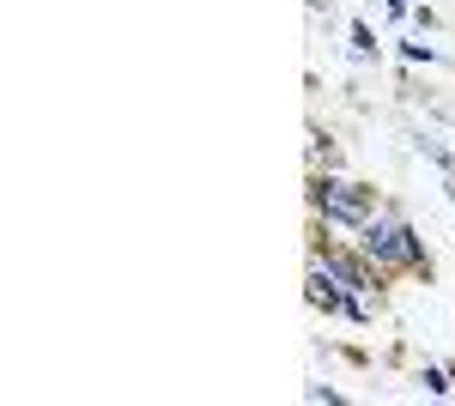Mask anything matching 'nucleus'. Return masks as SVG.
I'll return each instance as SVG.
<instances>
[{
	"label": "nucleus",
	"mask_w": 455,
	"mask_h": 406,
	"mask_svg": "<svg viewBox=\"0 0 455 406\" xmlns=\"http://www.w3.org/2000/svg\"><path fill=\"white\" fill-rule=\"evenodd\" d=\"M358 231H364V237H358V255H364L377 273L431 267V261H425V243L413 237V225H401V219H371V225H358Z\"/></svg>",
	"instance_id": "1"
},
{
	"label": "nucleus",
	"mask_w": 455,
	"mask_h": 406,
	"mask_svg": "<svg viewBox=\"0 0 455 406\" xmlns=\"http://www.w3.org/2000/svg\"><path fill=\"white\" fill-rule=\"evenodd\" d=\"M310 201H315V212L334 219V225H371V206H377L364 182H347V176H334V170H328V176L315 170Z\"/></svg>",
	"instance_id": "2"
},
{
	"label": "nucleus",
	"mask_w": 455,
	"mask_h": 406,
	"mask_svg": "<svg viewBox=\"0 0 455 406\" xmlns=\"http://www.w3.org/2000/svg\"><path fill=\"white\" fill-rule=\"evenodd\" d=\"M310 164H315V170H322V164L334 170V146L322 139V128H310Z\"/></svg>",
	"instance_id": "3"
},
{
	"label": "nucleus",
	"mask_w": 455,
	"mask_h": 406,
	"mask_svg": "<svg viewBox=\"0 0 455 406\" xmlns=\"http://www.w3.org/2000/svg\"><path fill=\"white\" fill-rule=\"evenodd\" d=\"M419 382L431 388V394H450V388H455V376H450V370H437V364H431V370H425Z\"/></svg>",
	"instance_id": "4"
},
{
	"label": "nucleus",
	"mask_w": 455,
	"mask_h": 406,
	"mask_svg": "<svg viewBox=\"0 0 455 406\" xmlns=\"http://www.w3.org/2000/svg\"><path fill=\"white\" fill-rule=\"evenodd\" d=\"M352 55H358V61H371V55H377V43H371L364 25H352Z\"/></svg>",
	"instance_id": "5"
},
{
	"label": "nucleus",
	"mask_w": 455,
	"mask_h": 406,
	"mask_svg": "<svg viewBox=\"0 0 455 406\" xmlns=\"http://www.w3.org/2000/svg\"><path fill=\"white\" fill-rule=\"evenodd\" d=\"M383 6H388V12H407V0H383Z\"/></svg>",
	"instance_id": "6"
}]
</instances>
